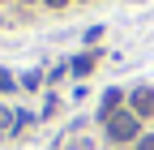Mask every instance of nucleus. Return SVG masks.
Returning a JSON list of instances; mask_svg holds the SVG:
<instances>
[{"label":"nucleus","instance_id":"f257e3e1","mask_svg":"<svg viewBox=\"0 0 154 150\" xmlns=\"http://www.w3.org/2000/svg\"><path fill=\"white\" fill-rule=\"evenodd\" d=\"M141 116H133V111H116V116L107 120V137L116 142V146H124V142H137V124Z\"/></svg>","mask_w":154,"mask_h":150},{"label":"nucleus","instance_id":"f03ea898","mask_svg":"<svg viewBox=\"0 0 154 150\" xmlns=\"http://www.w3.org/2000/svg\"><path fill=\"white\" fill-rule=\"evenodd\" d=\"M133 116H154V90H133Z\"/></svg>","mask_w":154,"mask_h":150},{"label":"nucleus","instance_id":"7ed1b4c3","mask_svg":"<svg viewBox=\"0 0 154 150\" xmlns=\"http://www.w3.org/2000/svg\"><path fill=\"white\" fill-rule=\"evenodd\" d=\"M94 64H99V52H86L82 60H73V73H77V77H82V73H90Z\"/></svg>","mask_w":154,"mask_h":150},{"label":"nucleus","instance_id":"20e7f679","mask_svg":"<svg viewBox=\"0 0 154 150\" xmlns=\"http://www.w3.org/2000/svg\"><path fill=\"white\" fill-rule=\"evenodd\" d=\"M116 107H120V90H107V95H103V120L116 116Z\"/></svg>","mask_w":154,"mask_h":150},{"label":"nucleus","instance_id":"39448f33","mask_svg":"<svg viewBox=\"0 0 154 150\" xmlns=\"http://www.w3.org/2000/svg\"><path fill=\"white\" fill-rule=\"evenodd\" d=\"M9 124H13V111H9L5 103H0V129H9Z\"/></svg>","mask_w":154,"mask_h":150},{"label":"nucleus","instance_id":"423d86ee","mask_svg":"<svg viewBox=\"0 0 154 150\" xmlns=\"http://www.w3.org/2000/svg\"><path fill=\"white\" fill-rule=\"evenodd\" d=\"M137 150H154V133H146V137H137Z\"/></svg>","mask_w":154,"mask_h":150},{"label":"nucleus","instance_id":"0eeeda50","mask_svg":"<svg viewBox=\"0 0 154 150\" xmlns=\"http://www.w3.org/2000/svg\"><path fill=\"white\" fill-rule=\"evenodd\" d=\"M0 90H13V77H9L5 69H0Z\"/></svg>","mask_w":154,"mask_h":150},{"label":"nucleus","instance_id":"6e6552de","mask_svg":"<svg viewBox=\"0 0 154 150\" xmlns=\"http://www.w3.org/2000/svg\"><path fill=\"white\" fill-rule=\"evenodd\" d=\"M43 5H47V9H64L69 0H43Z\"/></svg>","mask_w":154,"mask_h":150}]
</instances>
